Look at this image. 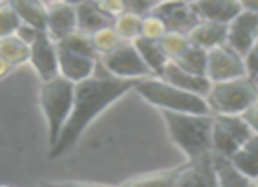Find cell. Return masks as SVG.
<instances>
[{"mask_svg": "<svg viewBox=\"0 0 258 187\" xmlns=\"http://www.w3.org/2000/svg\"><path fill=\"white\" fill-rule=\"evenodd\" d=\"M139 79H125L112 75L104 70V74H93L92 77L81 82H76V96L72 114L69 117L65 128L61 129L60 138L53 147H49L48 157L58 159L74 149L78 140L85 133V129L93 123L95 117L107 109L109 105L134 91Z\"/></svg>", "mask_w": 258, "mask_h": 187, "instance_id": "cell-1", "label": "cell"}, {"mask_svg": "<svg viewBox=\"0 0 258 187\" xmlns=\"http://www.w3.org/2000/svg\"><path fill=\"white\" fill-rule=\"evenodd\" d=\"M172 143L186 159L213 152V114L160 110Z\"/></svg>", "mask_w": 258, "mask_h": 187, "instance_id": "cell-2", "label": "cell"}, {"mask_svg": "<svg viewBox=\"0 0 258 187\" xmlns=\"http://www.w3.org/2000/svg\"><path fill=\"white\" fill-rule=\"evenodd\" d=\"M134 93H137L141 98L146 100L150 105L156 107L158 110L213 114L206 96L170 84L169 81L158 77V75L139 79Z\"/></svg>", "mask_w": 258, "mask_h": 187, "instance_id": "cell-3", "label": "cell"}, {"mask_svg": "<svg viewBox=\"0 0 258 187\" xmlns=\"http://www.w3.org/2000/svg\"><path fill=\"white\" fill-rule=\"evenodd\" d=\"M76 96V82L69 81L63 75L42 81L39 88V102L48 126V145L53 147L60 138L61 129L65 128L72 114Z\"/></svg>", "mask_w": 258, "mask_h": 187, "instance_id": "cell-4", "label": "cell"}, {"mask_svg": "<svg viewBox=\"0 0 258 187\" xmlns=\"http://www.w3.org/2000/svg\"><path fill=\"white\" fill-rule=\"evenodd\" d=\"M258 100V81L253 75L213 82L207 102L213 114H242Z\"/></svg>", "mask_w": 258, "mask_h": 187, "instance_id": "cell-5", "label": "cell"}, {"mask_svg": "<svg viewBox=\"0 0 258 187\" xmlns=\"http://www.w3.org/2000/svg\"><path fill=\"white\" fill-rule=\"evenodd\" d=\"M253 135L242 114H213V150L234 156L241 145Z\"/></svg>", "mask_w": 258, "mask_h": 187, "instance_id": "cell-6", "label": "cell"}, {"mask_svg": "<svg viewBox=\"0 0 258 187\" xmlns=\"http://www.w3.org/2000/svg\"><path fill=\"white\" fill-rule=\"evenodd\" d=\"M100 65L105 72L125 79H143L153 75V72L141 56L139 49L130 41H125L114 51L104 55L100 58Z\"/></svg>", "mask_w": 258, "mask_h": 187, "instance_id": "cell-7", "label": "cell"}, {"mask_svg": "<svg viewBox=\"0 0 258 187\" xmlns=\"http://www.w3.org/2000/svg\"><path fill=\"white\" fill-rule=\"evenodd\" d=\"M28 63L35 70L37 77L42 81L60 75L58 65V46L48 34V30H35L30 39V60Z\"/></svg>", "mask_w": 258, "mask_h": 187, "instance_id": "cell-8", "label": "cell"}, {"mask_svg": "<svg viewBox=\"0 0 258 187\" xmlns=\"http://www.w3.org/2000/svg\"><path fill=\"white\" fill-rule=\"evenodd\" d=\"M244 55L232 48L228 42L209 49L207 55V75L213 82L228 81V79L246 75Z\"/></svg>", "mask_w": 258, "mask_h": 187, "instance_id": "cell-9", "label": "cell"}, {"mask_svg": "<svg viewBox=\"0 0 258 187\" xmlns=\"http://www.w3.org/2000/svg\"><path fill=\"white\" fill-rule=\"evenodd\" d=\"M150 11L162 18L169 30L184 32V34H188L190 28L201 20L194 2L190 0H162L155 2Z\"/></svg>", "mask_w": 258, "mask_h": 187, "instance_id": "cell-10", "label": "cell"}, {"mask_svg": "<svg viewBox=\"0 0 258 187\" xmlns=\"http://www.w3.org/2000/svg\"><path fill=\"white\" fill-rule=\"evenodd\" d=\"M258 39V13L242 9L230 23L227 25V42L237 49L241 55H246L249 48Z\"/></svg>", "mask_w": 258, "mask_h": 187, "instance_id": "cell-11", "label": "cell"}, {"mask_svg": "<svg viewBox=\"0 0 258 187\" xmlns=\"http://www.w3.org/2000/svg\"><path fill=\"white\" fill-rule=\"evenodd\" d=\"M176 185L218 187L216 171H214L213 164V152L184 161L181 164L179 173H177Z\"/></svg>", "mask_w": 258, "mask_h": 187, "instance_id": "cell-12", "label": "cell"}, {"mask_svg": "<svg viewBox=\"0 0 258 187\" xmlns=\"http://www.w3.org/2000/svg\"><path fill=\"white\" fill-rule=\"evenodd\" d=\"M46 30L54 42L78 30L76 6L63 2V0H53L48 6V27H46Z\"/></svg>", "mask_w": 258, "mask_h": 187, "instance_id": "cell-13", "label": "cell"}, {"mask_svg": "<svg viewBox=\"0 0 258 187\" xmlns=\"http://www.w3.org/2000/svg\"><path fill=\"white\" fill-rule=\"evenodd\" d=\"M158 77L165 79L170 84L179 86V88L186 89V91L206 96V98H207V95H209L211 88H213V81H211L207 75L194 74V72L186 70V68H183L181 65H177L174 60H170V62L165 65V68H163V72Z\"/></svg>", "mask_w": 258, "mask_h": 187, "instance_id": "cell-14", "label": "cell"}, {"mask_svg": "<svg viewBox=\"0 0 258 187\" xmlns=\"http://www.w3.org/2000/svg\"><path fill=\"white\" fill-rule=\"evenodd\" d=\"M58 65H60V74L63 77H67L72 82H81L95 74L100 60L58 49Z\"/></svg>", "mask_w": 258, "mask_h": 187, "instance_id": "cell-15", "label": "cell"}, {"mask_svg": "<svg viewBox=\"0 0 258 187\" xmlns=\"http://www.w3.org/2000/svg\"><path fill=\"white\" fill-rule=\"evenodd\" d=\"M190 42L204 49L216 48L227 42V23L214 20H199L188 32Z\"/></svg>", "mask_w": 258, "mask_h": 187, "instance_id": "cell-16", "label": "cell"}, {"mask_svg": "<svg viewBox=\"0 0 258 187\" xmlns=\"http://www.w3.org/2000/svg\"><path fill=\"white\" fill-rule=\"evenodd\" d=\"M213 164L216 171L218 187H242V185H256L248 175L242 173L241 168L235 164L232 156L220 154L213 150Z\"/></svg>", "mask_w": 258, "mask_h": 187, "instance_id": "cell-17", "label": "cell"}, {"mask_svg": "<svg viewBox=\"0 0 258 187\" xmlns=\"http://www.w3.org/2000/svg\"><path fill=\"white\" fill-rule=\"evenodd\" d=\"M194 7L202 20H214L227 25L242 11L239 0H194Z\"/></svg>", "mask_w": 258, "mask_h": 187, "instance_id": "cell-18", "label": "cell"}, {"mask_svg": "<svg viewBox=\"0 0 258 187\" xmlns=\"http://www.w3.org/2000/svg\"><path fill=\"white\" fill-rule=\"evenodd\" d=\"M78 13V30L92 35L104 27H111L114 18L105 14L102 9L95 4V0H83L76 6Z\"/></svg>", "mask_w": 258, "mask_h": 187, "instance_id": "cell-19", "label": "cell"}, {"mask_svg": "<svg viewBox=\"0 0 258 187\" xmlns=\"http://www.w3.org/2000/svg\"><path fill=\"white\" fill-rule=\"evenodd\" d=\"M28 27L46 30L48 27V4L42 0H6Z\"/></svg>", "mask_w": 258, "mask_h": 187, "instance_id": "cell-20", "label": "cell"}, {"mask_svg": "<svg viewBox=\"0 0 258 187\" xmlns=\"http://www.w3.org/2000/svg\"><path fill=\"white\" fill-rule=\"evenodd\" d=\"M0 56L11 67H20L30 60V44L21 35L13 34L0 39Z\"/></svg>", "mask_w": 258, "mask_h": 187, "instance_id": "cell-21", "label": "cell"}, {"mask_svg": "<svg viewBox=\"0 0 258 187\" xmlns=\"http://www.w3.org/2000/svg\"><path fill=\"white\" fill-rule=\"evenodd\" d=\"M242 173L248 175L256 184L258 180V133H253L248 140L241 145V149L232 156Z\"/></svg>", "mask_w": 258, "mask_h": 187, "instance_id": "cell-22", "label": "cell"}, {"mask_svg": "<svg viewBox=\"0 0 258 187\" xmlns=\"http://www.w3.org/2000/svg\"><path fill=\"white\" fill-rule=\"evenodd\" d=\"M136 44V48L139 49L141 56L150 67V70L153 72V75H160L165 68V65L170 62V58L165 55V51L162 49L158 41H151L146 37H137L136 41H132Z\"/></svg>", "mask_w": 258, "mask_h": 187, "instance_id": "cell-23", "label": "cell"}, {"mask_svg": "<svg viewBox=\"0 0 258 187\" xmlns=\"http://www.w3.org/2000/svg\"><path fill=\"white\" fill-rule=\"evenodd\" d=\"M143 16L144 13H139V11L128 9L125 13L118 14L112 21V27L114 30L119 34V37L123 41H136L141 35V27H143Z\"/></svg>", "mask_w": 258, "mask_h": 187, "instance_id": "cell-24", "label": "cell"}, {"mask_svg": "<svg viewBox=\"0 0 258 187\" xmlns=\"http://www.w3.org/2000/svg\"><path fill=\"white\" fill-rule=\"evenodd\" d=\"M58 49H63V51H71V53H78V55H86L92 56V58L100 60V55L97 53L95 46L92 42V35L85 34L81 30H76L72 34L65 35L63 39L56 42Z\"/></svg>", "mask_w": 258, "mask_h": 187, "instance_id": "cell-25", "label": "cell"}, {"mask_svg": "<svg viewBox=\"0 0 258 187\" xmlns=\"http://www.w3.org/2000/svg\"><path fill=\"white\" fill-rule=\"evenodd\" d=\"M207 55H209V49L190 44V48L181 56H177L174 62L177 65H181L183 68H186V70L194 72V74L207 75ZM207 77H209V75H207Z\"/></svg>", "mask_w": 258, "mask_h": 187, "instance_id": "cell-26", "label": "cell"}, {"mask_svg": "<svg viewBox=\"0 0 258 187\" xmlns=\"http://www.w3.org/2000/svg\"><path fill=\"white\" fill-rule=\"evenodd\" d=\"M181 170L179 166L167 168V170H156V171H148V173L137 175L128 180H125V185H148V184H158V185H176L177 173Z\"/></svg>", "mask_w": 258, "mask_h": 187, "instance_id": "cell-27", "label": "cell"}, {"mask_svg": "<svg viewBox=\"0 0 258 187\" xmlns=\"http://www.w3.org/2000/svg\"><path fill=\"white\" fill-rule=\"evenodd\" d=\"M160 46L165 51V55L170 60H176L177 56H181L188 48H190V37L184 32H177V30H167V34L160 39Z\"/></svg>", "mask_w": 258, "mask_h": 187, "instance_id": "cell-28", "label": "cell"}, {"mask_svg": "<svg viewBox=\"0 0 258 187\" xmlns=\"http://www.w3.org/2000/svg\"><path fill=\"white\" fill-rule=\"evenodd\" d=\"M92 42H93V46H95L97 53L100 55V58H102L104 55L114 51V49L118 48L119 44H123L125 41L119 37V34L111 25V27H104V28H100V30H97L95 34H92Z\"/></svg>", "mask_w": 258, "mask_h": 187, "instance_id": "cell-29", "label": "cell"}, {"mask_svg": "<svg viewBox=\"0 0 258 187\" xmlns=\"http://www.w3.org/2000/svg\"><path fill=\"white\" fill-rule=\"evenodd\" d=\"M167 25L163 23V20L160 16H156L155 13L148 11L143 16V27H141V35L139 37H146L151 41H160L163 35L167 34Z\"/></svg>", "mask_w": 258, "mask_h": 187, "instance_id": "cell-30", "label": "cell"}, {"mask_svg": "<svg viewBox=\"0 0 258 187\" xmlns=\"http://www.w3.org/2000/svg\"><path fill=\"white\" fill-rule=\"evenodd\" d=\"M21 25H23V21L20 20L16 11L4 0V2L0 4V39L16 34Z\"/></svg>", "mask_w": 258, "mask_h": 187, "instance_id": "cell-31", "label": "cell"}, {"mask_svg": "<svg viewBox=\"0 0 258 187\" xmlns=\"http://www.w3.org/2000/svg\"><path fill=\"white\" fill-rule=\"evenodd\" d=\"M244 63H246V72H248V75L258 77V39L255 44L246 51Z\"/></svg>", "mask_w": 258, "mask_h": 187, "instance_id": "cell-32", "label": "cell"}, {"mask_svg": "<svg viewBox=\"0 0 258 187\" xmlns=\"http://www.w3.org/2000/svg\"><path fill=\"white\" fill-rule=\"evenodd\" d=\"M242 117L249 124V128L253 129V133H258V100L242 112Z\"/></svg>", "mask_w": 258, "mask_h": 187, "instance_id": "cell-33", "label": "cell"}, {"mask_svg": "<svg viewBox=\"0 0 258 187\" xmlns=\"http://www.w3.org/2000/svg\"><path fill=\"white\" fill-rule=\"evenodd\" d=\"M11 70H13V67H11V65L7 63L2 56H0V81H2V79H6L7 75L11 74Z\"/></svg>", "mask_w": 258, "mask_h": 187, "instance_id": "cell-34", "label": "cell"}, {"mask_svg": "<svg viewBox=\"0 0 258 187\" xmlns=\"http://www.w3.org/2000/svg\"><path fill=\"white\" fill-rule=\"evenodd\" d=\"M242 6V9H248V11H255L258 13V0H239Z\"/></svg>", "mask_w": 258, "mask_h": 187, "instance_id": "cell-35", "label": "cell"}, {"mask_svg": "<svg viewBox=\"0 0 258 187\" xmlns=\"http://www.w3.org/2000/svg\"><path fill=\"white\" fill-rule=\"evenodd\" d=\"M63 2H69V4H72V6H78V4H81L83 0H63Z\"/></svg>", "mask_w": 258, "mask_h": 187, "instance_id": "cell-36", "label": "cell"}, {"mask_svg": "<svg viewBox=\"0 0 258 187\" xmlns=\"http://www.w3.org/2000/svg\"><path fill=\"white\" fill-rule=\"evenodd\" d=\"M42 2H46V4H48V6H49V4H51L53 0H42Z\"/></svg>", "mask_w": 258, "mask_h": 187, "instance_id": "cell-37", "label": "cell"}, {"mask_svg": "<svg viewBox=\"0 0 258 187\" xmlns=\"http://www.w3.org/2000/svg\"><path fill=\"white\" fill-rule=\"evenodd\" d=\"M151 2H153V4H155V2H162V0H151Z\"/></svg>", "mask_w": 258, "mask_h": 187, "instance_id": "cell-38", "label": "cell"}, {"mask_svg": "<svg viewBox=\"0 0 258 187\" xmlns=\"http://www.w3.org/2000/svg\"><path fill=\"white\" fill-rule=\"evenodd\" d=\"M256 185H258V180H256Z\"/></svg>", "mask_w": 258, "mask_h": 187, "instance_id": "cell-39", "label": "cell"}, {"mask_svg": "<svg viewBox=\"0 0 258 187\" xmlns=\"http://www.w3.org/2000/svg\"><path fill=\"white\" fill-rule=\"evenodd\" d=\"M0 2H4V0H0Z\"/></svg>", "mask_w": 258, "mask_h": 187, "instance_id": "cell-40", "label": "cell"}, {"mask_svg": "<svg viewBox=\"0 0 258 187\" xmlns=\"http://www.w3.org/2000/svg\"><path fill=\"white\" fill-rule=\"evenodd\" d=\"M256 81H258V77H256Z\"/></svg>", "mask_w": 258, "mask_h": 187, "instance_id": "cell-41", "label": "cell"}]
</instances>
